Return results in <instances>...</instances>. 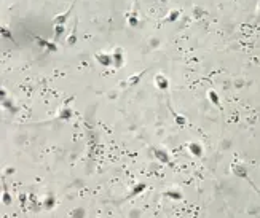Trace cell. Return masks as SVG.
I'll return each mask as SVG.
<instances>
[{
	"label": "cell",
	"instance_id": "obj_11",
	"mask_svg": "<svg viewBox=\"0 0 260 218\" xmlns=\"http://www.w3.org/2000/svg\"><path fill=\"white\" fill-rule=\"evenodd\" d=\"M209 99H211V102L214 103V105L220 107V102H219V96H217V92H216V91H209Z\"/></svg>",
	"mask_w": 260,
	"mask_h": 218
},
{
	"label": "cell",
	"instance_id": "obj_16",
	"mask_svg": "<svg viewBox=\"0 0 260 218\" xmlns=\"http://www.w3.org/2000/svg\"><path fill=\"white\" fill-rule=\"evenodd\" d=\"M128 24L131 26V27H136L137 24H139V21H137V18L136 16H129V19H128Z\"/></svg>",
	"mask_w": 260,
	"mask_h": 218
},
{
	"label": "cell",
	"instance_id": "obj_14",
	"mask_svg": "<svg viewBox=\"0 0 260 218\" xmlns=\"http://www.w3.org/2000/svg\"><path fill=\"white\" fill-rule=\"evenodd\" d=\"M62 30H64V26H54V38H59Z\"/></svg>",
	"mask_w": 260,
	"mask_h": 218
},
{
	"label": "cell",
	"instance_id": "obj_6",
	"mask_svg": "<svg viewBox=\"0 0 260 218\" xmlns=\"http://www.w3.org/2000/svg\"><path fill=\"white\" fill-rule=\"evenodd\" d=\"M155 84L158 89H168V80L163 75H156L155 77Z\"/></svg>",
	"mask_w": 260,
	"mask_h": 218
},
{
	"label": "cell",
	"instance_id": "obj_3",
	"mask_svg": "<svg viewBox=\"0 0 260 218\" xmlns=\"http://www.w3.org/2000/svg\"><path fill=\"white\" fill-rule=\"evenodd\" d=\"M188 151L193 156H196V158H200L203 155V148H201L200 143H196V142H190V143H188Z\"/></svg>",
	"mask_w": 260,
	"mask_h": 218
},
{
	"label": "cell",
	"instance_id": "obj_7",
	"mask_svg": "<svg viewBox=\"0 0 260 218\" xmlns=\"http://www.w3.org/2000/svg\"><path fill=\"white\" fill-rule=\"evenodd\" d=\"M37 42H39V45H42L43 48H46V50H50V51H58L56 45L51 43V42H48V40H43L42 37H37Z\"/></svg>",
	"mask_w": 260,
	"mask_h": 218
},
{
	"label": "cell",
	"instance_id": "obj_2",
	"mask_svg": "<svg viewBox=\"0 0 260 218\" xmlns=\"http://www.w3.org/2000/svg\"><path fill=\"white\" fill-rule=\"evenodd\" d=\"M73 5H75V2H73V3L69 6V10H67L66 13H62V14H59V16L54 18V24H56V26H64V24H66L67 18L70 16V13H72V10H73Z\"/></svg>",
	"mask_w": 260,
	"mask_h": 218
},
{
	"label": "cell",
	"instance_id": "obj_18",
	"mask_svg": "<svg viewBox=\"0 0 260 218\" xmlns=\"http://www.w3.org/2000/svg\"><path fill=\"white\" fill-rule=\"evenodd\" d=\"M163 2H166V0H163Z\"/></svg>",
	"mask_w": 260,
	"mask_h": 218
},
{
	"label": "cell",
	"instance_id": "obj_10",
	"mask_svg": "<svg viewBox=\"0 0 260 218\" xmlns=\"http://www.w3.org/2000/svg\"><path fill=\"white\" fill-rule=\"evenodd\" d=\"M70 118H72V110L67 108V107H64V108L59 111V119L67 121V119H70Z\"/></svg>",
	"mask_w": 260,
	"mask_h": 218
},
{
	"label": "cell",
	"instance_id": "obj_9",
	"mask_svg": "<svg viewBox=\"0 0 260 218\" xmlns=\"http://www.w3.org/2000/svg\"><path fill=\"white\" fill-rule=\"evenodd\" d=\"M0 32H2V37H3V38L10 40V42H13V43L16 45V42H14V38H13V34H11V30L8 29L6 26H2V29H0Z\"/></svg>",
	"mask_w": 260,
	"mask_h": 218
},
{
	"label": "cell",
	"instance_id": "obj_13",
	"mask_svg": "<svg viewBox=\"0 0 260 218\" xmlns=\"http://www.w3.org/2000/svg\"><path fill=\"white\" fill-rule=\"evenodd\" d=\"M164 196H168V197H171V199H182V194L180 193H177V191H166L164 193Z\"/></svg>",
	"mask_w": 260,
	"mask_h": 218
},
{
	"label": "cell",
	"instance_id": "obj_5",
	"mask_svg": "<svg viewBox=\"0 0 260 218\" xmlns=\"http://www.w3.org/2000/svg\"><path fill=\"white\" fill-rule=\"evenodd\" d=\"M147 189V185L145 183H139V185H136L134 188H133V191L128 194V199H131V197H134V196H139V194H142L144 191Z\"/></svg>",
	"mask_w": 260,
	"mask_h": 218
},
{
	"label": "cell",
	"instance_id": "obj_15",
	"mask_svg": "<svg viewBox=\"0 0 260 218\" xmlns=\"http://www.w3.org/2000/svg\"><path fill=\"white\" fill-rule=\"evenodd\" d=\"M174 118H175V123H177V126H184L185 123H187V121H185V118L180 116V115H174Z\"/></svg>",
	"mask_w": 260,
	"mask_h": 218
},
{
	"label": "cell",
	"instance_id": "obj_8",
	"mask_svg": "<svg viewBox=\"0 0 260 218\" xmlns=\"http://www.w3.org/2000/svg\"><path fill=\"white\" fill-rule=\"evenodd\" d=\"M113 64H115V67H122V64H123V56H122V50L120 48H117L115 51H113Z\"/></svg>",
	"mask_w": 260,
	"mask_h": 218
},
{
	"label": "cell",
	"instance_id": "obj_1",
	"mask_svg": "<svg viewBox=\"0 0 260 218\" xmlns=\"http://www.w3.org/2000/svg\"><path fill=\"white\" fill-rule=\"evenodd\" d=\"M94 58H96V61H97L101 65H104V67H109V65L113 64V56H112V54L97 53V54H94Z\"/></svg>",
	"mask_w": 260,
	"mask_h": 218
},
{
	"label": "cell",
	"instance_id": "obj_12",
	"mask_svg": "<svg viewBox=\"0 0 260 218\" xmlns=\"http://www.w3.org/2000/svg\"><path fill=\"white\" fill-rule=\"evenodd\" d=\"M179 13H180V11H177V10H175V11H171V13L168 14V18L164 19V22H172V21H175V19L179 18Z\"/></svg>",
	"mask_w": 260,
	"mask_h": 218
},
{
	"label": "cell",
	"instance_id": "obj_4",
	"mask_svg": "<svg viewBox=\"0 0 260 218\" xmlns=\"http://www.w3.org/2000/svg\"><path fill=\"white\" fill-rule=\"evenodd\" d=\"M153 153H155L156 159H158V161H161L163 164H168V163H169V155L166 153L164 150H160V148H156V150H153Z\"/></svg>",
	"mask_w": 260,
	"mask_h": 218
},
{
	"label": "cell",
	"instance_id": "obj_17",
	"mask_svg": "<svg viewBox=\"0 0 260 218\" xmlns=\"http://www.w3.org/2000/svg\"><path fill=\"white\" fill-rule=\"evenodd\" d=\"M142 73H144V72H142ZM142 73H139V75H134V77H133L131 80H129V84H133L134 81H139V78H141V75H142Z\"/></svg>",
	"mask_w": 260,
	"mask_h": 218
}]
</instances>
